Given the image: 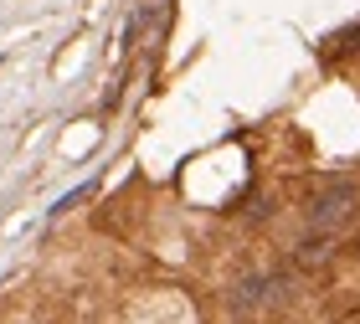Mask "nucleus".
Returning a JSON list of instances; mask_svg holds the SVG:
<instances>
[{
    "label": "nucleus",
    "mask_w": 360,
    "mask_h": 324,
    "mask_svg": "<svg viewBox=\"0 0 360 324\" xmlns=\"http://www.w3.org/2000/svg\"><path fill=\"white\" fill-rule=\"evenodd\" d=\"M355 201H360L355 181H330L314 201H309V221H314L319 232H335V226H345L355 216Z\"/></svg>",
    "instance_id": "obj_1"
}]
</instances>
